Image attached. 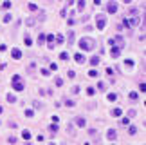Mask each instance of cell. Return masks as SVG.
Wrapping results in <instances>:
<instances>
[{
  "label": "cell",
  "mask_w": 146,
  "mask_h": 145,
  "mask_svg": "<svg viewBox=\"0 0 146 145\" xmlns=\"http://www.w3.org/2000/svg\"><path fill=\"white\" fill-rule=\"evenodd\" d=\"M22 136H24L25 140H31V132H29V131H24V132H22Z\"/></svg>",
  "instance_id": "27"
},
{
  "label": "cell",
  "mask_w": 146,
  "mask_h": 145,
  "mask_svg": "<svg viewBox=\"0 0 146 145\" xmlns=\"http://www.w3.org/2000/svg\"><path fill=\"white\" fill-rule=\"evenodd\" d=\"M96 24H97V29H105V26H106V18H105V15H99V17L96 18Z\"/></svg>",
  "instance_id": "4"
},
{
  "label": "cell",
  "mask_w": 146,
  "mask_h": 145,
  "mask_svg": "<svg viewBox=\"0 0 146 145\" xmlns=\"http://www.w3.org/2000/svg\"><path fill=\"white\" fill-rule=\"evenodd\" d=\"M128 132H130V134H135V132H137V129H135V127H130V131H128Z\"/></svg>",
  "instance_id": "41"
},
{
  "label": "cell",
  "mask_w": 146,
  "mask_h": 145,
  "mask_svg": "<svg viewBox=\"0 0 146 145\" xmlns=\"http://www.w3.org/2000/svg\"><path fill=\"white\" fill-rule=\"evenodd\" d=\"M7 141H9V143H16V136H9Z\"/></svg>",
  "instance_id": "31"
},
{
  "label": "cell",
  "mask_w": 146,
  "mask_h": 145,
  "mask_svg": "<svg viewBox=\"0 0 146 145\" xmlns=\"http://www.w3.org/2000/svg\"><path fill=\"white\" fill-rule=\"evenodd\" d=\"M112 44H116V45H119V47L123 49V47H125V38H123V36H119V35H117V36H114V38H112Z\"/></svg>",
  "instance_id": "5"
},
{
  "label": "cell",
  "mask_w": 146,
  "mask_h": 145,
  "mask_svg": "<svg viewBox=\"0 0 146 145\" xmlns=\"http://www.w3.org/2000/svg\"><path fill=\"white\" fill-rule=\"evenodd\" d=\"M128 96H130V100H137V98H139V94H137L135 91H132V93H130Z\"/></svg>",
  "instance_id": "19"
},
{
  "label": "cell",
  "mask_w": 146,
  "mask_h": 145,
  "mask_svg": "<svg viewBox=\"0 0 146 145\" xmlns=\"http://www.w3.org/2000/svg\"><path fill=\"white\" fill-rule=\"evenodd\" d=\"M33 114H34V112H33V109H27V111H25V116H29V118L33 116Z\"/></svg>",
  "instance_id": "38"
},
{
  "label": "cell",
  "mask_w": 146,
  "mask_h": 145,
  "mask_svg": "<svg viewBox=\"0 0 146 145\" xmlns=\"http://www.w3.org/2000/svg\"><path fill=\"white\" fill-rule=\"evenodd\" d=\"M119 55H121V47H119V45H116V47L112 45V49H110V56H112V58H117Z\"/></svg>",
  "instance_id": "7"
},
{
  "label": "cell",
  "mask_w": 146,
  "mask_h": 145,
  "mask_svg": "<svg viewBox=\"0 0 146 145\" xmlns=\"http://www.w3.org/2000/svg\"><path fill=\"white\" fill-rule=\"evenodd\" d=\"M54 83H56V85H61V83H63V80H61V78H60V76H58V78L54 80Z\"/></svg>",
  "instance_id": "39"
},
{
  "label": "cell",
  "mask_w": 146,
  "mask_h": 145,
  "mask_svg": "<svg viewBox=\"0 0 146 145\" xmlns=\"http://www.w3.org/2000/svg\"><path fill=\"white\" fill-rule=\"evenodd\" d=\"M67 76H69V78H74V76H76V71L69 69V71H67Z\"/></svg>",
  "instance_id": "24"
},
{
  "label": "cell",
  "mask_w": 146,
  "mask_h": 145,
  "mask_svg": "<svg viewBox=\"0 0 146 145\" xmlns=\"http://www.w3.org/2000/svg\"><path fill=\"white\" fill-rule=\"evenodd\" d=\"M112 114H114V116H121L123 111H121V109H114V111H112Z\"/></svg>",
  "instance_id": "25"
},
{
  "label": "cell",
  "mask_w": 146,
  "mask_h": 145,
  "mask_svg": "<svg viewBox=\"0 0 146 145\" xmlns=\"http://www.w3.org/2000/svg\"><path fill=\"white\" fill-rule=\"evenodd\" d=\"M96 87H97V91H106V83L105 82H97Z\"/></svg>",
  "instance_id": "14"
},
{
  "label": "cell",
  "mask_w": 146,
  "mask_h": 145,
  "mask_svg": "<svg viewBox=\"0 0 146 145\" xmlns=\"http://www.w3.org/2000/svg\"><path fill=\"white\" fill-rule=\"evenodd\" d=\"M123 2H125V4H130V2H132V0H123Z\"/></svg>",
  "instance_id": "42"
},
{
  "label": "cell",
  "mask_w": 146,
  "mask_h": 145,
  "mask_svg": "<svg viewBox=\"0 0 146 145\" xmlns=\"http://www.w3.org/2000/svg\"><path fill=\"white\" fill-rule=\"evenodd\" d=\"M79 47L83 51H92V49L96 47V44H94L92 38H81V40H79Z\"/></svg>",
  "instance_id": "1"
},
{
  "label": "cell",
  "mask_w": 146,
  "mask_h": 145,
  "mask_svg": "<svg viewBox=\"0 0 146 145\" xmlns=\"http://www.w3.org/2000/svg\"><path fill=\"white\" fill-rule=\"evenodd\" d=\"M27 9H29V11H38V7H36L34 4H29V6H27Z\"/></svg>",
  "instance_id": "29"
},
{
  "label": "cell",
  "mask_w": 146,
  "mask_h": 145,
  "mask_svg": "<svg viewBox=\"0 0 146 145\" xmlns=\"http://www.w3.org/2000/svg\"><path fill=\"white\" fill-rule=\"evenodd\" d=\"M88 76H92V78H96V76H97V71H96V69H90V71H88Z\"/></svg>",
  "instance_id": "26"
},
{
  "label": "cell",
  "mask_w": 146,
  "mask_h": 145,
  "mask_svg": "<svg viewBox=\"0 0 146 145\" xmlns=\"http://www.w3.org/2000/svg\"><path fill=\"white\" fill-rule=\"evenodd\" d=\"M134 116H135V111L130 109V111H128V118H134Z\"/></svg>",
  "instance_id": "36"
},
{
  "label": "cell",
  "mask_w": 146,
  "mask_h": 145,
  "mask_svg": "<svg viewBox=\"0 0 146 145\" xmlns=\"http://www.w3.org/2000/svg\"><path fill=\"white\" fill-rule=\"evenodd\" d=\"M11 56H13L14 60H20V58H22V51H20V49H13V51H11Z\"/></svg>",
  "instance_id": "8"
},
{
  "label": "cell",
  "mask_w": 146,
  "mask_h": 145,
  "mask_svg": "<svg viewBox=\"0 0 146 145\" xmlns=\"http://www.w3.org/2000/svg\"><path fill=\"white\" fill-rule=\"evenodd\" d=\"M11 18H13L11 15H5V17H4V22H5V24H9V22H11Z\"/></svg>",
  "instance_id": "30"
},
{
  "label": "cell",
  "mask_w": 146,
  "mask_h": 145,
  "mask_svg": "<svg viewBox=\"0 0 146 145\" xmlns=\"http://www.w3.org/2000/svg\"><path fill=\"white\" fill-rule=\"evenodd\" d=\"M49 131H51V132H56V131H58V123H56V125H54V123L49 125Z\"/></svg>",
  "instance_id": "23"
},
{
  "label": "cell",
  "mask_w": 146,
  "mask_h": 145,
  "mask_svg": "<svg viewBox=\"0 0 146 145\" xmlns=\"http://www.w3.org/2000/svg\"><path fill=\"white\" fill-rule=\"evenodd\" d=\"M24 44H25V45H33V40H31V36H25V38H24Z\"/></svg>",
  "instance_id": "21"
},
{
  "label": "cell",
  "mask_w": 146,
  "mask_h": 145,
  "mask_svg": "<svg viewBox=\"0 0 146 145\" xmlns=\"http://www.w3.org/2000/svg\"><path fill=\"white\" fill-rule=\"evenodd\" d=\"M106 98H108L110 102H116V100H117V94H116V93H110V94L106 96Z\"/></svg>",
  "instance_id": "17"
},
{
  "label": "cell",
  "mask_w": 146,
  "mask_h": 145,
  "mask_svg": "<svg viewBox=\"0 0 146 145\" xmlns=\"http://www.w3.org/2000/svg\"><path fill=\"white\" fill-rule=\"evenodd\" d=\"M69 42H74V33L69 31Z\"/></svg>",
  "instance_id": "34"
},
{
  "label": "cell",
  "mask_w": 146,
  "mask_h": 145,
  "mask_svg": "<svg viewBox=\"0 0 146 145\" xmlns=\"http://www.w3.org/2000/svg\"><path fill=\"white\" fill-rule=\"evenodd\" d=\"M65 105L67 107H74V102L72 100H65Z\"/></svg>",
  "instance_id": "33"
},
{
  "label": "cell",
  "mask_w": 146,
  "mask_h": 145,
  "mask_svg": "<svg viewBox=\"0 0 146 145\" xmlns=\"http://www.w3.org/2000/svg\"><path fill=\"white\" fill-rule=\"evenodd\" d=\"M85 7H87V2H85V0H79V2H78V9H79V11H83Z\"/></svg>",
  "instance_id": "15"
},
{
  "label": "cell",
  "mask_w": 146,
  "mask_h": 145,
  "mask_svg": "<svg viewBox=\"0 0 146 145\" xmlns=\"http://www.w3.org/2000/svg\"><path fill=\"white\" fill-rule=\"evenodd\" d=\"M87 93H88V94L92 96V94H94V93H96V89H94V87H88V89H87Z\"/></svg>",
  "instance_id": "35"
},
{
  "label": "cell",
  "mask_w": 146,
  "mask_h": 145,
  "mask_svg": "<svg viewBox=\"0 0 146 145\" xmlns=\"http://www.w3.org/2000/svg\"><path fill=\"white\" fill-rule=\"evenodd\" d=\"M2 7H4V9H9V7H11V2H9V0H5V2L2 4Z\"/></svg>",
  "instance_id": "28"
},
{
  "label": "cell",
  "mask_w": 146,
  "mask_h": 145,
  "mask_svg": "<svg viewBox=\"0 0 146 145\" xmlns=\"http://www.w3.org/2000/svg\"><path fill=\"white\" fill-rule=\"evenodd\" d=\"M121 123H123V125H128V123H130V118H123Z\"/></svg>",
  "instance_id": "37"
},
{
  "label": "cell",
  "mask_w": 146,
  "mask_h": 145,
  "mask_svg": "<svg viewBox=\"0 0 146 145\" xmlns=\"http://www.w3.org/2000/svg\"><path fill=\"white\" fill-rule=\"evenodd\" d=\"M60 58H61V60H69V53H61Z\"/></svg>",
  "instance_id": "32"
},
{
  "label": "cell",
  "mask_w": 146,
  "mask_h": 145,
  "mask_svg": "<svg viewBox=\"0 0 146 145\" xmlns=\"http://www.w3.org/2000/svg\"><path fill=\"white\" fill-rule=\"evenodd\" d=\"M7 102H9V103H14V102H16V96H14L13 93H9V94H7Z\"/></svg>",
  "instance_id": "16"
},
{
  "label": "cell",
  "mask_w": 146,
  "mask_h": 145,
  "mask_svg": "<svg viewBox=\"0 0 146 145\" xmlns=\"http://www.w3.org/2000/svg\"><path fill=\"white\" fill-rule=\"evenodd\" d=\"M43 42H45V35H43V33H40V35H38V44L42 45Z\"/></svg>",
  "instance_id": "18"
},
{
  "label": "cell",
  "mask_w": 146,
  "mask_h": 145,
  "mask_svg": "<svg viewBox=\"0 0 146 145\" xmlns=\"http://www.w3.org/2000/svg\"><path fill=\"white\" fill-rule=\"evenodd\" d=\"M139 24V17H135V18H125L123 20V26H126V27H134Z\"/></svg>",
  "instance_id": "3"
},
{
  "label": "cell",
  "mask_w": 146,
  "mask_h": 145,
  "mask_svg": "<svg viewBox=\"0 0 146 145\" xmlns=\"http://www.w3.org/2000/svg\"><path fill=\"white\" fill-rule=\"evenodd\" d=\"M76 125H78V127H85L87 125V120L81 118V116H78V118H76Z\"/></svg>",
  "instance_id": "9"
},
{
  "label": "cell",
  "mask_w": 146,
  "mask_h": 145,
  "mask_svg": "<svg viewBox=\"0 0 146 145\" xmlns=\"http://www.w3.org/2000/svg\"><path fill=\"white\" fill-rule=\"evenodd\" d=\"M25 24H27V26H34V24H36V20H34V18H27V20H25Z\"/></svg>",
  "instance_id": "22"
},
{
  "label": "cell",
  "mask_w": 146,
  "mask_h": 145,
  "mask_svg": "<svg viewBox=\"0 0 146 145\" xmlns=\"http://www.w3.org/2000/svg\"><path fill=\"white\" fill-rule=\"evenodd\" d=\"M74 60H76L78 64H83V62H85V58H83V55H81V53H78V55H74Z\"/></svg>",
  "instance_id": "13"
},
{
  "label": "cell",
  "mask_w": 146,
  "mask_h": 145,
  "mask_svg": "<svg viewBox=\"0 0 146 145\" xmlns=\"http://www.w3.org/2000/svg\"><path fill=\"white\" fill-rule=\"evenodd\" d=\"M106 138H108L110 141H114V140L117 138V132H116V131H114V129H112V131H108V134H106Z\"/></svg>",
  "instance_id": "10"
},
{
  "label": "cell",
  "mask_w": 146,
  "mask_h": 145,
  "mask_svg": "<svg viewBox=\"0 0 146 145\" xmlns=\"http://www.w3.org/2000/svg\"><path fill=\"white\" fill-rule=\"evenodd\" d=\"M40 73H42V74H43V76H49V69H42V71H40Z\"/></svg>",
  "instance_id": "40"
},
{
  "label": "cell",
  "mask_w": 146,
  "mask_h": 145,
  "mask_svg": "<svg viewBox=\"0 0 146 145\" xmlns=\"http://www.w3.org/2000/svg\"><path fill=\"white\" fill-rule=\"evenodd\" d=\"M45 40L49 42V47H51V49L54 47V35H49V36H45Z\"/></svg>",
  "instance_id": "11"
},
{
  "label": "cell",
  "mask_w": 146,
  "mask_h": 145,
  "mask_svg": "<svg viewBox=\"0 0 146 145\" xmlns=\"http://www.w3.org/2000/svg\"><path fill=\"white\" fill-rule=\"evenodd\" d=\"M2 111H4V109H2V107H0V114H2Z\"/></svg>",
  "instance_id": "43"
},
{
  "label": "cell",
  "mask_w": 146,
  "mask_h": 145,
  "mask_svg": "<svg viewBox=\"0 0 146 145\" xmlns=\"http://www.w3.org/2000/svg\"><path fill=\"white\" fill-rule=\"evenodd\" d=\"M54 42H58V44H63V36H61V35H56V36H54Z\"/></svg>",
  "instance_id": "20"
},
{
  "label": "cell",
  "mask_w": 146,
  "mask_h": 145,
  "mask_svg": "<svg viewBox=\"0 0 146 145\" xmlns=\"http://www.w3.org/2000/svg\"><path fill=\"white\" fill-rule=\"evenodd\" d=\"M99 62H101V58H99V56H92L90 58V65H94V67L99 65Z\"/></svg>",
  "instance_id": "12"
},
{
  "label": "cell",
  "mask_w": 146,
  "mask_h": 145,
  "mask_svg": "<svg viewBox=\"0 0 146 145\" xmlns=\"http://www.w3.org/2000/svg\"><path fill=\"white\" fill-rule=\"evenodd\" d=\"M11 83H13V89L14 91H18V93H20V91H24V82H22V78H20L18 74H14L13 78H11Z\"/></svg>",
  "instance_id": "2"
},
{
  "label": "cell",
  "mask_w": 146,
  "mask_h": 145,
  "mask_svg": "<svg viewBox=\"0 0 146 145\" xmlns=\"http://www.w3.org/2000/svg\"><path fill=\"white\" fill-rule=\"evenodd\" d=\"M106 11H108V15H114L117 11V4L116 2H108V6H106Z\"/></svg>",
  "instance_id": "6"
}]
</instances>
